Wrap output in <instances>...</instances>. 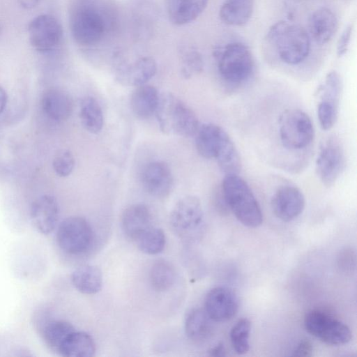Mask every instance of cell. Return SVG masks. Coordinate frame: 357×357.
Returning a JSON list of instances; mask_svg holds the SVG:
<instances>
[{"mask_svg":"<svg viewBox=\"0 0 357 357\" xmlns=\"http://www.w3.org/2000/svg\"><path fill=\"white\" fill-rule=\"evenodd\" d=\"M155 114L161 131L167 135L190 137L199 126L195 112L171 92L160 94Z\"/></svg>","mask_w":357,"mask_h":357,"instance_id":"6da1fadb","label":"cell"},{"mask_svg":"<svg viewBox=\"0 0 357 357\" xmlns=\"http://www.w3.org/2000/svg\"><path fill=\"white\" fill-rule=\"evenodd\" d=\"M222 195L241 224L252 228L261 225V207L248 184L238 174L225 175L222 183Z\"/></svg>","mask_w":357,"mask_h":357,"instance_id":"7a4b0ae2","label":"cell"},{"mask_svg":"<svg viewBox=\"0 0 357 357\" xmlns=\"http://www.w3.org/2000/svg\"><path fill=\"white\" fill-rule=\"evenodd\" d=\"M282 61L289 65L303 62L310 50V37L305 29L286 21L273 24L267 33Z\"/></svg>","mask_w":357,"mask_h":357,"instance_id":"3957f363","label":"cell"},{"mask_svg":"<svg viewBox=\"0 0 357 357\" xmlns=\"http://www.w3.org/2000/svg\"><path fill=\"white\" fill-rule=\"evenodd\" d=\"M218 69L222 79L229 84L240 85L252 76L255 62L250 49L244 44L234 42L216 50Z\"/></svg>","mask_w":357,"mask_h":357,"instance_id":"277c9868","label":"cell"},{"mask_svg":"<svg viewBox=\"0 0 357 357\" xmlns=\"http://www.w3.org/2000/svg\"><path fill=\"white\" fill-rule=\"evenodd\" d=\"M279 136L282 145L289 151L307 147L314 137V129L309 115L299 109L284 112L279 121Z\"/></svg>","mask_w":357,"mask_h":357,"instance_id":"5b68a950","label":"cell"},{"mask_svg":"<svg viewBox=\"0 0 357 357\" xmlns=\"http://www.w3.org/2000/svg\"><path fill=\"white\" fill-rule=\"evenodd\" d=\"M304 325L309 333L331 345L345 344L352 337L344 323L319 310H310L305 314Z\"/></svg>","mask_w":357,"mask_h":357,"instance_id":"8992f818","label":"cell"},{"mask_svg":"<svg viewBox=\"0 0 357 357\" xmlns=\"http://www.w3.org/2000/svg\"><path fill=\"white\" fill-rule=\"evenodd\" d=\"M70 27L74 40L82 46L98 43L105 32V23L101 15L89 6H79L72 10Z\"/></svg>","mask_w":357,"mask_h":357,"instance_id":"52a82bcc","label":"cell"},{"mask_svg":"<svg viewBox=\"0 0 357 357\" xmlns=\"http://www.w3.org/2000/svg\"><path fill=\"white\" fill-rule=\"evenodd\" d=\"M93 233L89 223L83 218L72 216L64 219L56 231L59 248L70 255L87 251L93 242Z\"/></svg>","mask_w":357,"mask_h":357,"instance_id":"ba28073f","label":"cell"},{"mask_svg":"<svg viewBox=\"0 0 357 357\" xmlns=\"http://www.w3.org/2000/svg\"><path fill=\"white\" fill-rule=\"evenodd\" d=\"M204 211L199 199L193 195L181 198L172 208L169 222L183 238L196 234L204 225Z\"/></svg>","mask_w":357,"mask_h":357,"instance_id":"9c48e42d","label":"cell"},{"mask_svg":"<svg viewBox=\"0 0 357 357\" xmlns=\"http://www.w3.org/2000/svg\"><path fill=\"white\" fill-rule=\"evenodd\" d=\"M29 38L33 48L46 54L55 50L63 39V28L59 21L50 14L33 18L28 26Z\"/></svg>","mask_w":357,"mask_h":357,"instance_id":"30bf717a","label":"cell"},{"mask_svg":"<svg viewBox=\"0 0 357 357\" xmlns=\"http://www.w3.org/2000/svg\"><path fill=\"white\" fill-rule=\"evenodd\" d=\"M345 166L344 150L340 141L333 137L328 138L321 145L316 160L317 175L326 186L333 185Z\"/></svg>","mask_w":357,"mask_h":357,"instance_id":"8fae6325","label":"cell"},{"mask_svg":"<svg viewBox=\"0 0 357 357\" xmlns=\"http://www.w3.org/2000/svg\"><path fill=\"white\" fill-rule=\"evenodd\" d=\"M342 80L337 72L328 73L320 87L321 99L317 105V117L323 130L332 128L338 116Z\"/></svg>","mask_w":357,"mask_h":357,"instance_id":"7c38bea8","label":"cell"},{"mask_svg":"<svg viewBox=\"0 0 357 357\" xmlns=\"http://www.w3.org/2000/svg\"><path fill=\"white\" fill-rule=\"evenodd\" d=\"M238 307L237 295L227 287H214L205 298L204 310L214 321H225L232 319L236 314Z\"/></svg>","mask_w":357,"mask_h":357,"instance_id":"4fadbf2b","label":"cell"},{"mask_svg":"<svg viewBox=\"0 0 357 357\" xmlns=\"http://www.w3.org/2000/svg\"><path fill=\"white\" fill-rule=\"evenodd\" d=\"M305 199L302 191L294 185L280 186L271 199V207L275 215L284 222H290L303 211Z\"/></svg>","mask_w":357,"mask_h":357,"instance_id":"5bb4252c","label":"cell"},{"mask_svg":"<svg viewBox=\"0 0 357 357\" xmlns=\"http://www.w3.org/2000/svg\"><path fill=\"white\" fill-rule=\"evenodd\" d=\"M144 188L151 195L161 198L167 196L174 185L172 171L163 161H153L146 165L142 173Z\"/></svg>","mask_w":357,"mask_h":357,"instance_id":"9a60e30c","label":"cell"},{"mask_svg":"<svg viewBox=\"0 0 357 357\" xmlns=\"http://www.w3.org/2000/svg\"><path fill=\"white\" fill-rule=\"evenodd\" d=\"M59 217V204L55 197L52 195H43L31 204L30 210L31 223L42 234H48L55 229Z\"/></svg>","mask_w":357,"mask_h":357,"instance_id":"2e32d148","label":"cell"},{"mask_svg":"<svg viewBox=\"0 0 357 357\" xmlns=\"http://www.w3.org/2000/svg\"><path fill=\"white\" fill-rule=\"evenodd\" d=\"M337 24V19L331 10L326 7L318 8L309 17V36L317 44H326L335 33Z\"/></svg>","mask_w":357,"mask_h":357,"instance_id":"e0dca14e","label":"cell"},{"mask_svg":"<svg viewBox=\"0 0 357 357\" xmlns=\"http://www.w3.org/2000/svg\"><path fill=\"white\" fill-rule=\"evenodd\" d=\"M121 225L124 234L135 241L142 233L153 226L151 213L144 204L130 205L122 214Z\"/></svg>","mask_w":357,"mask_h":357,"instance_id":"ac0fdd59","label":"cell"},{"mask_svg":"<svg viewBox=\"0 0 357 357\" xmlns=\"http://www.w3.org/2000/svg\"><path fill=\"white\" fill-rule=\"evenodd\" d=\"M157 72L154 59L144 56L132 64L123 67L117 74L118 80L125 85L138 86L146 84Z\"/></svg>","mask_w":357,"mask_h":357,"instance_id":"d6986e66","label":"cell"},{"mask_svg":"<svg viewBox=\"0 0 357 357\" xmlns=\"http://www.w3.org/2000/svg\"><path fill=\"white\" fill-rule=\"evenodd\" d=\"M41 106L44 113L56 121L68 119L73 111L70 97L65 91L58 89H50L43 93Z\"/></svg>","mask_w":357,"mask_h":357,"instance_id":"ffe728a7","label":"cell"},{"mask_svg":"<svg viewBox=\"0 0 357 357\" xmlns=\"http://www.w3.org/2000/svg\"><path fill=\"white\" fill-rule=\"evenodd\" d=\"M227 132L213 123L199 125L195 134V145L198 153L206 159L215 158L222 139Z\"/></svg>","mask_w":357,"mask_h":357,"instance_id":"44dd1931","label":"cell"},{"mask_svg":"<svg viewBox=\"0 0 357 357\" xmlns=\"http://www.w3.org/2000/svg\"><path fill=\"white\" fill-rule=\"evenodd\" d=\"M208 0H169L167 13L169 20L183 25L196 20L204 10Z\"/></svg>","mask_w":357,"mask_h":357,"instance_id":"7402d4cb","label":"cell"},{"mask_svg":"<svg viewBox=\"0 0 357 357\" xmlns=\"http://www.w3.org/2000/svg\"><path fill=\"white\" fill-rule=\"evenodd\" d=\"M159 96L155 87L149 84L137 86L130 97L133 113L140 119H147L155 114Z\"/></svg>","mask_w":357,"mask_h":357,"instance_id":"603a6c76","label":"cell"},{"mask_svg":"<svg viewBox=\"0 0 357 357\" xmlns=\"http://www.w3.org/2000/svg\"><path fill=\"white\" fill-rule=\"evenodd\" d=\"M75 288L84 294H95L100 291L102 275L100 268L93 265H84L75 269L71 275Z\"/></svg>","mask_w":357,"mask_h":357,"instance_id":"cb8c5ba5","label":"cell"},{"mask_svg":"<svg viewBox=\"0 0 357 357\" xmlns=\"http://www.w3.org/2000/svg\"><path fill=\"white\" fill-rule=\"evenodd\" d=\"M254 9V0H226L220 7L221 20L231 26H243L250 19Z\"/></svg>","mask_w":357,"mask_h":357,"instance_id":"d4e9b609","label":"cell"},{"mask_svg":"<svg viewBox=\"0 0 357 357\" xmlns=\"http://www.w3.org/2000/svg\"><path fill=\"white\" fill-rule=\"evenodd\" d=\"M96 352L92 337L82 331H73L64 340L58 353L64 356L90 357Z\"/></svg>","mask_w":357,"mask_h":357,"instance_id":"484cf974","label":"cell"},{"mask_svg":"<svg viewBox=\"0 0 357 357\" xmlns=\"http://www.w3.org/2000/svg\"><path fill=\"white\" fill-rule=\"evenodd\" d=\"M215 159L225 175L238 174L241 170V160L235 144L226 132L218 149Z\"/></svg>","mask_w":357,"mask_h":357,"instance_id":"4316f807","label":"cell"},{"mask_svg":"<svg viewBox=\"0 0 357 357\" xmlns=\"http://www.w3.org/2000/svg\"><path fill=\"white\" fill-rule=\"evenodd\" d=\"M212 320L204 310L194 308L188 312L185 320V331L192 340L201 342L208 338L212 332Z\"/></svg>","mask_w":357,"mask_h":357,"instance_id":"83f0119b","label":"cell"},{"mask_svg":"<svg viewBox=\"0 0 357 357\" xmlns=\"http://www.w3.org/2000/svg\"><path fill=\"white\" fill-rule=\"evenodd\" d=\"M79 118L84 128L92 134H98L103 127L102 110L93 97L88 96L82 100Z\"/></svg>","mask_w":357,"mask_h":357,"instance_id":"f1b7e54d","label":"cell"},{"mask_svg":"<svg viewBox=\"0 0 357 357\" xmlns=\"http://www.w3.org/2000/svg\"><path fill=\"white\" fill-rule=\"evenodd\" d=\"M75 331L73 326L64 320L53 319L45 321L42 328L45 343L52 350L58 353L67 337Z\"/></svg>","mask_w":357,"mask_h":357,"instance_id":"f546056e","label":"cell"},{"mask_svg":"<svg viewBox=\"0 0 357 357\" xmlns=\"http://www.w3.org/2000/svg\"><path fill=\"white\" fill-rule=\"evenodd\" d=\"M175 280L176 271L171 263L165 260H158L152 265L150 281L155 290L167 291L174 285Z\"/></svg>","mask_w":357,"mask_h":357,"instance_id":"4dcf8cb0","label":"cell"},{"mask_svg":"<svg viewBox=\"0 0 357 357\" xmlns=\"http://www.w3.org/2000/svg\"><path fill=\"white\" fill-rule=\"evenodd\" d=\"M134 241L142 252L148 255H156L164 250L166 238L161 229L151 226Z\"/></svg>","mask_w":357,"mask_h":357,"instance_id":"1f68e13d","label":"cell"},{"mask_svg":"<svg viewBox=\"0 0 357 357\" xmlns=\"http://www.w3.org/2000/svg\"><path fill=\"white\" fill-rule=\"evenodd\" d=\"M251 323L247 318L238 319L230 331V340L234 350L238 354H246L250 349L249 338Z\"/></svg>","mask_w":357,"mask_h":357,"instance_id":"d6a6232c","label":"cell"},{"mask_svg":"<svg viewBox=\"0 0 357 357\" xmlns=\"http://www.w3.org/2000/svg\"><path fill=\"white\" fill-rule=\"evenodd\" d=\"M182 74L185 78L199 73L204 67L202 55L195 50H190L182 56Z\"/></svg>","mask_w":357,"mask_h":357,"instance_id":"836d02e7","label":"cell"},{"mask_svg":"<svg viewBox=\"0 0 357 357\" xmlns=\"http://www.w3.org/2000/svg\"><path fill=\"white\" fill-rule=\"evenodd\" d=\"M75 164V158L72 152L64 149L56 154L53 159L52 167L57 175L66 177L72 173Z\"/></svg>","mask_w":357,"mask_h":357,"instance_id":"e575fe53","label":"cell"},{"mask_svg":"<svg viewBox=\"0 0 357 357\" xmlns=\"http://www.w3.org/2000/svg\"><path fill=\"white\" fill-rule=\"evenodd\" d=\"M353 26H347L342 31L337 44V54L342 56L348 50L352 35Z\"/></svg>","mask_w":357,"mask_h":357,"instance_id":"d590c367","label":"cell"},{"mask_svg":"<svg viewBox=\"0 0 357 357\" xmlns=\"http://www.w3.org/2000/svg\"><path fill=\"white\" fill-rule=\"evenodd\" d=\"M313 347L308 340L301 341L293 351L295 356H310L312 354Z\"/></svg>","mask_w":357,"mask_h":357,"instance_id":"8d00e7d4","label":"cell"},{"mask_svg":"<svg viewBox=\"0 0 357 357\" xmlns=\"http://www.w3.org/2000/svg\"><path fill=\"white\" fill-rule=\"evenodd\" d=\"M208 352L211 356H222L225 355L224 345L221 343L211 348Z\"/></svg>","mask_w":357,"mask_h":357,"instance_id":"74e56055","label":"cell"},{"mask_svg":"<svg viewBox=\"0 0 357 357\" xmlns=\"http://www.w3.org/2000/svg\"><path fill=\"white\" fill-rule=\"evenodd\" d=\"M20 5L24 9H32L36 7L40 0H18Z\"/></svg>","mask_w":357,"mask_h":357,"instance_id":"f35d334b","label":"cell"},{"mask_svg":"<svg viewBox=\"0 0 357 357\" xmlns=\"http://www.w3.org/2000/svg\"><path fill=\"white\" fill-rule=\"evenodd\" d=\"M8 96L6 91L0 86V114L3 112L6 103Z\"/></svg>","mask_w":357,"mask_h":357,"instance_id":"ab89813d","label":"cell"},{"mask_svg":"<svg viewBox=\"0 0 357 357\" xmlns=\"http://www.w3.org/2000/svg\"><path fill=\"white\" fill-rule=\"evenodd\" d=\"M1 26H0V34H1Z\"/></svg>","mask_w":357,"mask_h":357,"instance_id":"60d3db41","label":"cell"}]
</instances>
